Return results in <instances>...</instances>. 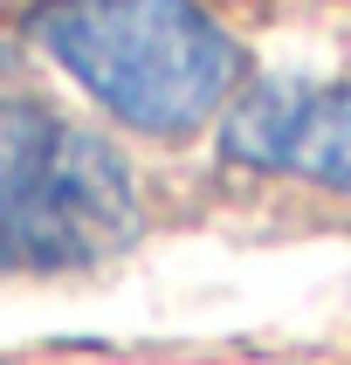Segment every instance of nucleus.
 Here are the masks:
<instances>
[{
    "label": "nucleus",
    "instance_id": "obj_1",
    "mask_svg": "<svg viewBox=\"0 0 351 365\" xmlns=\"http://www.w3.org/2000/svg\"><path fill=\"white\" fill-rule=\"evenodd\" d=\"M35 41L90 97L152 138H186L227 110L241 48L200 0H35Z\"/></svg>",
    "mask_w": 351,
    "mask_h": 365
},
{
    "label": "nucleus",
    "instance_id": "obj_3",
    "mask_svg": "<svg viewBox=\"0 0 351 365\" xmlns=\"http://www.w3.org/2000/svg\"><path fill=\"white\" fill-rule=\"evenodd\" d=\"M221 145L227 159L255 165V173L351 193V83H310V76L255 83L248 97H234Z\"/></svg>",
    "mask_w": 351,
    "mask_h": 365
},
{
    "label": "nucleus",
    "instance_id": "obj_2",
    "mask_svg": "<svg viewBox=\"0 0 351 365\" xmlns=\"http://www.w3.org/2000/svg\"><path fill=\"white\" fill-rule=\"evenodd\" d=\"M138 227L131 165L97 138L21 90L0 56V269L56 276L117 255Z\"/></svg>",
    "mask_w": 351,
    "mask_h": 365
}]
</instances>
